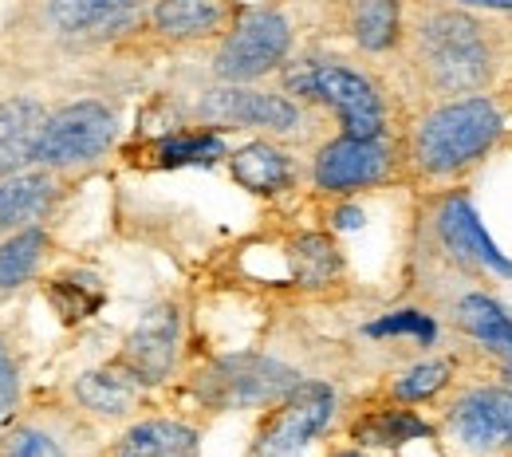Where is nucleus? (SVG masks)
I'll list each match as a JSON object with an SVG mask.
<instances>
[{
  "label": "nucleus",
  "instance_id": "f257e3e1",
  "mask_svg": "<svg viewBox=\"0 0 512 457\" xmlns=\"http://www.w3.org/2000/svg\"><path fill=\"white\" fill-rule=\"evenodd\" d=\"M501 138V111L485 95L434 107L414 131V162L430 178H453L481 162Z\"/></svg>",
  "mask_w": 512,
  "mask_h": 457
},
{
  "label": "nucleus",
  "instance_id": "f03ea898",
  "mask_svg": "<svg viewBox=\"0 0 512 457\" xmlns=\"http://www.w3.org/2000/svg\"><path fill=\"white\" fill-rule=\"evenodd\" d=\"M418 44V67L422 75L446 91V95H469L481 91L493 79V44L485 36V24L465 12H434L414 32Z\"/></svg>",
  "mask_w": 512,
  "mask_h": 457
},
{
  "label": "nucleus",
  "instance_id": "7ed1b4c3",
  "mask_svg": "<svg viewBox=\"0 0 512 457\" xmlns=\"http://www.w3.org/2000/svg\"><path fill=\"white\" fill-rule=\"evenodd\" d=\"M284 87L292 95L327 103L339 115L343 134H351V138H383V99H379V91H375V83L367 75H359V71H351L343 64H327V60H304V64L284 71Z\"/></svg>",
  "mask_w": 512,
  "mask_h": 457
},
{
  "label": "nucleus",
  "instance_id": "20e7f679",
  "mask_svg": "<svg viewBox=\"0 0 512 457\" xmlns=\"http://www.w3.org/2000/svg\"><path fill=\"white\" fill-rule=\"evenodd\" d=\"M300 383L304 379L292 367H284L268 355H225L201 371L197 394H201V402H209L217 410H237V406L280 402Z\"/></svg>",
  "mask_w": 512,
  "mask_h": 457
},
{
  "label": "nucleus",
  "instance_id": "39448f33",
  "mask_svg": "<svg viewBox=\"0 0 512 457\" xmlns=\"http://www.w3.org/2000/svg\"><path fill=\"white\" fill-rule=\"evenodd\" d=\"M292 48V28L276 8H249L217 52V75L225 83H253L276 71Z\"/></svg>",
  "mask_w": 512,
  "mask_h": 457
},
{
  "label": "nucleus",
  "instance_id": "423d86ee",
  "mask_svg": "<svg viewBox=\"0 0 512 457\" xmlns=\"http://www.w3.org/2000/svg\"><path fill=\"white\" fill-rule=\"evenodd\" d=\"M115 127L119 123H115V111L111 107H103L95 99L71 103L64 111L48 115V127H44V138H40L36 162H44L52 170L95 162L115 142Z\"/></svg>",
  "mask_w": 512,
  "mask_h": 457
},
{
  "label": "nucleus",
  "instance_id": "0eeeda50",
  "mask_svg": "<svg viewBox=\"0 0 512 457\" xmlns=\"http://www.w3.org/2000/svg\"><path fill=\"white\" fill-rule=\"evenodd\" d=\"M335 414V391L327 383H300L288 398H280V410L264 422L256 438V457H296Z\"/></svg>",
  "mask_w": 512,
  "mask_h": 457
},
{
  "label": "nucleus",
  "instance_id": "6e6552de",
  "mask_svg": "<svg viewBox=\"0 0 512 457\" xmlns=\"http://www.w3.org/2000/svg\"><path fill=\"white\" fill-rule=\"evenodd\" d=\"M197 115L205 123H221V127H253V131L292 134L300 131L304 115L288 95H272V91H256L245 83H225L217 91H209L197 107Z\"/></svg>",
  "mask_w": 512,
  "mask_h": 457
},
{
  "label": "nucleus",
  "instance_id": "1a4fd4ad",
  "mask_svg": "<svg viewBox=\"0 0 512 457\" xmlns=\"http://www.w3.org/2000/svg\"><path fill=\"white\" fill-rule=\"evenodd\" d=\"M453 438L473 454L512 450V387H473L449 406Z\"/></svg>",
  "mask_w": 512,
  "mask_h": 457
},
{
  "label": "nucleus",
  "instance_id": "9d476101",
  "mask_svg": "<svg viewBox=\"0 0 512 457\" xmlns=\"http://www.w3.org/2000/svg\"><path fill=\"white\" fill-rule=\"evenodd\" d=\"M390 174V150L383 138H335L327 142L316 162H312V178L320 190L331 194H347V190H363V186H379Z\"/></svg>",
  "mask_w": 512,
  "mask_h": 457
},
{
  "label": "nucleus",
  "instance_id": "9b49d317",
  "mask_svg": "<svg viewBox=\"0 0 512 457\" xmlns=\"http://www.w3.org/2000/svg\"><path fill=\"white\" fill-rule=\"evenodd\" d=\"M178 327H182V320H178L174 304L150 308L127 335L119 367L134 383H162L174 367V355H178Z\"/></svg>",
  "mask_w": 512,
  "mask_h": 457
},
{
  "label": "nucleus",
  "instance_id": "f8f14e48",
  "mask_svg": "<svg viewBox=\"0 0 512 457\" xmlns=\"http://www.w3.org/2000/svg\"><path fill=\"white\" fill-rule=\"evenodd\" d=\"M438 233H442V245L457 257L461 264H481V268H493L501 276H512V261L501 257V249L489 241L485 225L477 221V213L469 209L465 197H449L438 213Z\"/></svg>",
  "mask_w": 512,
  "mask_h": 457
},
{
  "label": "nucleus",
  "instance_id": "ddd939ff",
  "mask_svg": "<svg viewBox=\"0 0 512 457\" xmlns=\"http://www.w3.org/2000/svg\"><path fill=\"white\" fill-rule=\"evenodd\" d=\"M48 115L36 99H4L0 103V174H16L36 158Z\"/></svg>",
  "mask_w": 512,
  "mask_h": 457
},
{
  "label": "nucleus",
  "instance_id": "4468645a",
  "mask_svg": "<svg viewBox=\"0 0 512 457\" xmlns=\"http://www.w3.org/2000/svg\"><path fill=\"white\" fill-rule=\"evenodd\" d=\"M229 0H158L150 20L170 40H201L229 24Z\"/></svg>",
  "mask_w": 512,
  "mask_h": 457
},
{
  "label": "nucleus",
  "instance_id": "2eb2a0df",
  "mask_svg": "<svg viewBox=\"0 0 512 457\" xmlns=\"http://www.w3.org/2000/svg\"><path fill=\"white\" fill-rule=\"evenodd\" d=\"M115 457H201V446H197V430H190L186 422L150 418L130 426L119 438Z\"/></svg>",
  "mask_w": 512,
  "mask_h": 457
},
{
  "label": "nucleus",
  "instance_id": "dca6fc26",
  "mask_svg": "<svg viewBox=\"0 0 512 457\" xmlns=\"http://www.w3.org/2000/svg\"><path fill=\"white\" fill-rule=\"evenodd\" d=\"M233 178L249 194H280L292 186V158L272 142H249L229 158Z\"/></svg>",
  "mask_w": 512,
  "mask_h": 457
},
{
  "label": "nucleus",
  "instance_id": "f3484780",
  "mask_svg": "<svg viewBox=\"0 0 512 457\" xmlns=\"http://www.w3.org/2000/svg\"><path fill=\"white\" fill-rule=\"evenodd\" d=\"M457 327L477 339L481 347H489L493 355H505L512 359V316L485 292H469L457 300Z\"/></svg>",
  "mask_w": 512,
  "mask_h": 457
},
{
  "label": "nucleus",
  "instance_id": "a211bd4d",
  "mask_svg": "<svg viewBox=\"0 0 512 457\" xmlns=\"http://www.w3.org/2000/svg\"><path fill=\"white\" fill-rule=\"evenodd\" d=\"M52 197H56L52 174H8L0 182V229H16L44 217Z\"/></svg>",
  "mask_w": 512,
  "mask_h": 457
},
{
  "label": "nucleus",
  "instance_id": "6ab92c4d",
  "mask_svg": "<svg viewBox=\"0 0 512 457\" xmlns=\"http://www.w3.org/2000/svg\"><path fill=\"white\" fill-rule=\"evenodd\" d=\"M146 0H52L48 16L60 32H95L107 24L127 20L134 8H142Z\"/></svg>",
  "mask_w": 512,
  "mask_h": 457
},
{
  "label": "nucleus",
  "instance_id": "aec40b11",
  "mask_svg": "<svg viewBox=\"0 0 512 457\" xmlns=\"http://www.w3.org/2000/svg\"><path fill=\"white\" fill-rule=\"evenodd\" d=\"M75 398L103 418H119L134 406V379L127 371H87L75 379Z\"/></svg>",
  "mask_w": 512,
  "mask_h": 457
},
{
  "label": "nucleus",
  "instance_id": "412c9836",
  "mask_svg": "<svg viewBox=\"0 0 512 457\" xmlns=\"http://www.w3.org/2000/svg\"><path fill=\"white\" fill-rule=\"evenodd\" d=\"M351 36L367 52H386L402 36V4L398 0H355Z\"/></svg>",
  "mask_w": 512,
  "mask_h": 457
},
{
  "label": "nucleus",
  "instance_id": "4be33fe9",
  "mask_svg": "<svg viewBox=\"0 0 512 457\" xmlns=\"http://www.w3.org/2000/svg\"><path fill=\"white\" fill-rule=\"evenodd\" d=\"M426 434H430V422H422L414 410H379L355 422V438L367 446H402Z\"/></svg>",
  "mask_w": 512,
  "mask_h": 457
},
{
  "label": "nucleus",
  "instance_id": "5701e85b",
  "mask_svg": "<svg viewBox=\"0 0 512 457\" xmlns=\"http://www.w3.org/2000/svg\"><path fill=\"white\" fill-rule=\"evenodd\" d=\"M292 272L304 288H323L335 272H339V249L331 237L323 233H304L292 245Z\"/></svg>",
  "mask_w": 512,
  "mask_h": 457
},
{
  "label": "nucleus",
  "instance_id": "b1692460",
  "mask_svg": "<svg viewBox=\"0 0 512 457\" xmlns=\"http://www.w3.org/2000/svg\"><path fill=\"white\" fill-rule=\"evenodd\" d=\"M44 249H48V237H44L40 229H24V233L8 237V241L0 245V288L24 284V280L36 272Z\"/></svg>",
  "mask_w": 512,
  "mask_h": 457
},
{
  "label": "nucleus",
  "instance_id": "393cba45",
  "mask_svg": "<svg viewBox=\"0 0 512 457\" xmlns=\"http://www.w3.org/2000/svg\"><path fill=\"white\" fill-rule=\"evenodd\" d=\"M154 158L162 166H209L217 158H225V142L221 134H174L166 142H158Z\"/></svg>",
  "mask_w": 512,
  "mask_h": 457
},
{
  "label": "nucleus",
  "instance_id": "a878e982",
  "mask_svg": "<svg viewBox=\"0 0 512 457\" xmlns=\"http://www.w3.org/2000/svg\"><path fill=\"white\" fill-rule=\"evenodd\" d=\"M449 375H453V367H449L446 359L418 363V367H410L406 375H398V379H394V398H402V402L434 398V394H442L449 387Z\"/></svg>",
  "mask_w": 512,
  "mask_h": 457
},
{
  "label": "nucleus",
  "instance_id": "bb28decb",
  "mask_svg": "<svg viewBox=\"0 0 512 457\" xmlns=\"http://www.w3.org/2000/svg\"><path fill=\"white\" fill-rule=\"evenodd\" d=\"M367 335H375V339H383V335H414L418 343H434L438 324L430 316H422V312H390V316L367 327Z\"/></svg>",
  "mask_w": 512,
  "mask_h": 457
},
{
  "label": "nucleus",
  "instance_id": "cd10ccee",
  "mask_svg": "<svg viewBox=\"0 0 512 457\" xmlns=\"http://www.w3.org/2000/svg\"><path fill=\"white\" fill-rule=\"evenodd\" d=\"M0 457H64V454H60V446H56L52 434L24 426V430H12L8 438H0Z\"/></svg>",
  "mask_w": 512,
  "mask_h": 457
},
{
  "label": "nucleus",
  "instance_id": "c85d7f7f",
  "mask_svg": "<svg viewBox=\"0 0 512 457\" xmlns=\"http://www.w3.org/2000/svg\"><path fill=\"white\" fill-rule=\"evenodd\" d=\"M12 402H16V363H12V355H8L4 343H0V414H4Z\"/></svg>",
  "mask_w": 512,
  "mask_h": 457
},
{
  "label": "nucleus",
  "instance_id": "c756f323",
  "mask_svg": "<svg viewBox=\"0 0 512 457\" xmlns=\"http://www.w3.org/2000/svg\"><path fill=\"white\" fill-rule=\"evenodd\" d=\"M469 8H493V12H512V0H461Z\"/></svg>",
  "mask_w": 512,
  "mask_h": 457
},
{
  "label": "nucleus",
  "instance_id": "7c9ffc66",
  "mask_svg": "<svg viewBox=\"0 0 512 457\" xmlns=\"http://www.w3.org/2000/svg\"><path fill=\"white\" fill-rule=\"evenodd\" d=\"M331 457H367V454H359V450H339V454H331Z\"/></svg>",
  "mask_w": 512,
  "mask_h": 457
},
{
  "label": "nucleus",
  "instance_id": "2f4dec72",
  "mask_svg": "<svg viewBox=\"0 0 512 457\" xmlns=\"http://www.w3.org/2000/svg\"><path fill=\"white\" fill-rule=\"evenodd\" d=\"M505 387H512V363L505 367Z\"/></svg>",
  "mask_w": 512,
  "mask_h": 457
}]
</instances>
